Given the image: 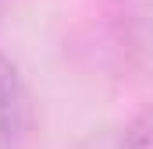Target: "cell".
Masks as SVG:
<instances>
[{
  "mask_svg": "<svg viewBox=\"0 0 153 149\" xmlns=\"http://www.w3.org/2000/svg\"><path fill=\"white\" fill-rule=\"evenodd\" d=\"M36 131L32 100L18 68L0 53V149H29Z\"/></svg>",
  "mask_w": 153,
  "mask_h": 149,
  "instance_id": "6da1fadb",
  "label": "cell"
}]
</instances>
